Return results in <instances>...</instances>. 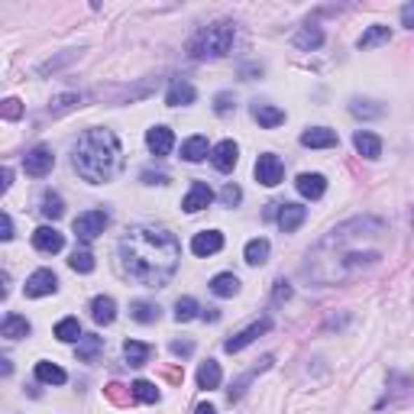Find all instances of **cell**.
Returning <instances> with one entry per match:
<instances>
[{"mask_svg":"<svg viewBox=\"0 0 414 414\" xmlns=\"http://www.w3.org/2000/svg\"><path fill=\"white\" fill-rule=\"evenodd\" d=\"M198 91L191 81H181V78H175L169 85V91H165V104L169 107H188V104H195Z\"/></svg>","mask_w":414,"mask_h":414,"instance_id":"obj_13","label":"cell"},{"mask_svg":"<svg viewBox=\"0 0 414 414\" xmlns=\"http://www.w3.org/2000/svg\"><path fill=\"white\" fill-rule=\"evenodd\" d=\"M291 298V288H288V282H279L275 285V301H288Z\"/></svg>","mask_w":414,"mask_h":414,"instance_id":"obj_46","label":"cell"},{"mask_svg":"<svg viewBox=\"0 0 414 414\" xmlns=\"http://www.w3.org/2000/svg\"><path fill=\"white\" fill-rule=\"evenodd\" d=\"M269 330H272V321H269V317H262V321L249 324L246 330H240L237 337H230L227 343H223V350H227V353H240V350H246V347H249V343H253L256 337H262V333H269Z\"/></svg>","mask_w":414,"mask_h":414,"instance_id":"obj_8","label":"cell"},{"mask_svg":"<svg viewBox=\"0 0 414 414\" xmlns=\"http://www.w3.org/2000/svg\"><path fill=\"white\" fill-rule=\"evenodd\" d=\"M181 156H185V162H204L207 156H211V149H207V139H204V136H191V139H185V146H181Z\"/></svg>","mask_w":414,"mask_h":414,"instance_id":"obj_27","label":"cell"},{"mask_svg":"<svg viewBox=\"0 0 414 414\" xmlns=\"http://www.w3.org/2000/svg\"><path fill=\"white\" fill-rule=\"evenodd\" d=\"M169 350H172V356H191V353H195V343H188V340L181 343V340H175Z\"/></svg>","mask_w":414,"mask_h":414,"instance_id":"obj_43","label":"cell"},{"mask_svg":"<svg viewBox=\"0 0 414 414\" xmlns=\"http://www.w3.org/2000/svg\"><path fill=\"white\" fill-rule=\"evenodd\" d=\"M295 46L298 49H305V52L321 49L324 46V29L321 26H301V29L295 33Z\"/></svg>","mask_w":414,"mask_h":414,"instance_id":"obj_22","label":"cell"},{"mask_svg":"<svg viewBox=\"0 0 414 414\" xmlns=\"http://www.w3.org/2000/svg\"><path fill=\"white\" fill-rule=\"evenodd\" d=\"M353 146H356V153L366 156V159H379L382 156V139L375 133H369V130H356Z\"/></svg>","mask_w":414,"mask_h":414,"instance_id":"obj_18","label":"cell"},{"mask_svg":"<svg viewBox=\"0 0 414 414\" xmlns=\"http://www.w3.org/2000/svg\"><path fill=\"white\" fill-rule=\"evenodd\" d=\"M91 317H94V324H113V317H117V301L107 295H97L91 301Z\"/></svg>","mask_w":414,"mask_h":414,"instance_id":"obj_20","label":"cell"},{"mask_svg":"<svg viewBox=\"0 0 414 414\" xmlns=\"http://www.w3.org/2000/svg\"><path fill=\"white\" fill-rule=\"evenodd\" d=\"M204 321H220V311L217 308H207V311H204Z\"/></svg>","mask_w":414,"mask_h":414,"instance_id":"obj_48","label":"cell"},{"mask_svg":"<svg viewBox=\"0 0 414 414\" xmlns=\"http://www.w3.org/2000/svg\"><path fill=\"white\" fill-rule=\"evenodd\" d=\"M59 291V279L52 269H36L29 279H26V295L29 298H46Z\"/></svg>","mask_w":414,"mask_h":414,"instance_id":"obj_7","label":"cell"},{"mask_svg":"<svg viewBox=\"0 0 414 414\" xmlns=\"http://www.w3.org/2000/svg\"><path fill=\"white\" fill-rule=\"evenodd\" d=\"M272 363H275L272 356H262V359H259V366H253V369H249V372H243V375H240V379L233 382V389H230V401H237V398L246 392V385H249V382H253L256 375H259V372H265V369H269Z\"/></svg>","mask_w":414,"mask_h":414,"instance_id":"obj_21","label":"cell"},{"mask_svg":"<svg viewBox=\"0 0 414 414\" xmlns=\"http://www.w3.org/2000/svg\"><path fill=\"white\" fill-rule=\"evenodd\" d=\"M211 201H214L211 185H207V181H195V185H191V191L185 195V201H181V207H185L188 214H198V211H204V207H207Z\"/></svg>","mask_w":414,"mask_h":414,"instance_id":"obj_14","label":"cell"},{"mask_svg":"<svg viewBox=\"0 0 414 414\" xmlns=\"http://www.w3.org/2000/svg\"><path fill=\"white\" fill-rule=\"evenodd\" d=\"M195 414H217V411H214V405H198Z\"/></svg>","mask_w":414,"mask_h":414,"instance_id":"obj_50","label":"cell"},{"mask_svg":"<svg viewBox=\"0 0 414 414\" xmlns=\"http://www.w3.org/2000/svg\"><path fill=\"white\" fill-rule=\"evenodd\" d=\"M198 311H201V308H198L195 298H178V301H175V321H178V324L195 321Z\"/></svg>","mask_w":414,"mask_h":414,"instance_id":"obj_35","label":"cell"},{"mask_svg":"<svg viewBox=\"0 0 414 414\" xmlns=\"http://www.w3.org/2000/svg\"><path fill=\"white\" fill-rule=\"evenodd\" d=\"M269 240H262V237H256V240H249L246 243V249H243V256H246V262L249 265H262V262L269 259Z\"/></svg>","mask_w":414,"mask_h":414,"instance_id":"obj_29","label":"cell"},{"mask_svg":"<svg viewBox=\"0 0 414 414\" xmlns=\"http://www.w3.org/2000/svg\"><path fill=\"white\" fill-rule=\"evenodd\" d=\"M130 317H133L136 324H156L159 321V308H156L153 301H133V305H130Z\"/></svg>","mask_w":414,"mask_h":414,"instance_id":"obj_30","label":"cell"},{"mask_svg":"<svg viewBox=\"0 0 414 414\" xmlns=\"http://www.w3.org/2000/svg\"><path fill=\"white\" fill-rule=\"evenodd\" d=\"M20 113H23V104H20L17 97H7V101H4V117H7V120H20Z\"/></svg>","mask_w":414,"mask_h":414,"instance_id":"obj_42","label":"cell"},{"mask_svg":"<svg viewBox=\"0 0 414 414\" xmlns=\"http://www.w3.org/2000/svg\"><path fill=\"white\" fill-rule=\"evenodd\" d=\"M178 259H181V246L169 230L133 227L120 240V265L139 285L165 288L178 269Z\"/></svg>","mask_w":414,"mask_h":414,"instance_id":"obj_1","label":"cell"},{"mask_svg":"<svg viewBox=\"0 0 414 414\" xmlns=\"http://www.w3.org/2000/svg\"><path fill=\"white\" fill-rule=\"evenodd\" d=\"M43 217H49V220H59L62 214H65V204H62V198L59 195H52V191H46L43 195Z\"/></svg>","mask_w":414,"mask_h":414,"instance_id":"obj_37","label":"cell"},{"mask_svg":"<svg viewBox=\"0 0 414 414\" xmlns=\"http://www.w3.org/2000/svg\"><path fill=\"white\" fill-rule=\"evenodd\" d=\"M68 265L75 272H81V275H88V272H94V256L88 253V249H75L71 259H68Z\"/></svg>","mask_w":414,"mask_h":414,"instance_id":"obj_38","label":"cell"},{"mask_svg":"<svg viewBox=\"0 0 414 414\" xmlns=\"http://www.w3.org/2000/svg\"><path fill=\"white\" fill-rule=\"evenodd\" d=\"M75 104H81L78 94H59V97L52 101V110H68V107H75Z\"/></svg>","mask_w":414,"mask_h":414,"instance_id":"obj_41","label":"cell"},{"mask_svg":"<svg viewBox=\"0 0 414 414\" xmlns=\"http://www.w3.org/2000/svg\"><path fill=\"white\" fill-rule=\"evenodd\" d=\"M36 379L46 382V385H65L68 375H65V369L55 363H36Z\"/></svg>","mask_w":414,"mask_h":414,"instance_id":"obj_28","label":"cell"},{"mask_svg":"<svg viewBox=\"0 0 414 414\" xmlns=\"http://www.w3.org/2000/svg\"><path fill=\"white\" fill-rule=\"evenodd\" d=\"M350 113H353V117H363V120H372V117H382L385 107L375 101H353L350 104Z\"/></svg>","mask_w":414,"mask_h":414,"instance_id":"obj_36","label":"cell"},{"mask_svg":"<svg viewBox=\"0 0 414 414\" xmlns=\"http://www.w3.org/2000/svg\"><path fill=\"white\" fill-rule=\"evenodd\" d=\"M237 159H240V149H237L233 139H223V143H217L211 149V162H214V169L217 172H230L233 165H237Z\"/></svg>","mask_w":414,"mask_h":414,"instance_id":"obj_12","label":"cell"},{"mask_svg":"<svg viewBox=\"0 0 414 414\" xmlns=\"http://www.w3.org/2000/svg\"><path fill=\"white\" fill-rule=\"evenodd\" d=\"M0 333H4L7 340L29 337V321H26V317H20V314H7V317H4V327H0Z\"/></svg>","mask_w":414,"mask_h":414,"instance_id":"obj_25","label":"cell"},{"mask_svg":"<svg viewBox=\"0 0 414 414\" xmlns=\"http://www.w3.org/2000/svg\"><path fill=\"white\" fill-rule=\"evenodd\" d=\"M389 26H382V23H375V26H369L363 36H359V49H372V46H379V43H389Z\"/></svg>","mask_w":414,"mask_h":414,"instance_id":"obj_34","label":"cell"},{"mask_svg":"<svg viewBox=\"0 0 414 414\" xmlns=\"http://www.w3.org/2000/svg\"><path fill=\"white\" fill-rule=\"evenodd\" d=\"M123 165V153H120V139L110 130L94 127L88 130L81 139H78L75 149V169L78 175L91 181V185H104V181H113Z\"/></svg>","mask_w":414,"mask_h":414,"instance_id":"obj_2","label":"cell"},{"mask_svg":"<svg viewBox=\"0 0 414 414\" xmlns=\"http://www.w3.org/2000/svg\"><path fill=\"white\" fill-rule=\"evenodd\" d=\"M101 350H104V337H97V333H88V337L78 340V359L81 363H94L101 356Z\"/></svg>","mask_w":414,"mask_h":414,"instance_id":"obj_24","label":"cell"},{"mask_svg":"<svg viewBox=\"0 0 414 414\" xmlns=\"http://www.w3.org/2000/svg\"><path fill=\"white\" fill-rule=\"evenodd\" d=\"M220 379H223V372H220V366L214 363V359H207V363H201V369H198V389H217Z\"/></svg>","mask_w":414,"mask_h":414,"instance_id":"obj_26","label":"cell"},{"mask_svg":"<svg viewBox=\"0 0 414 414\" xmlns=\"http://www.w3.org/2000/svg\"><path fill=\"white\" fill-rule=\"evenodd\" d=\"M13 237V220H10V214H4L0 217V240H10Z\"/></svg>","mask_w":414,"mask_h":414,"instance_id":"obj_45","label":"cell"},{"mask_svg":"<svg viewBox=\"0 0 414 414\" xmlns=\"http://www.w3.org/2000/svg\"><path fill=\"white\" fill-rule=\"evenodd\" d=\"M143 181H149V185H165L169 178H165V175H153V172H143Z\"/></svg>","mask_w":414,"mask_h":414,"instance_id":"obj_47","label":"cell"},{"mask_svg":"<svg viewBox=\"0 0 414 414\" xmlns=\"http://www.w3.org/2000/svg\"><path fill=\"white\" fill-rule=\"evenodd\" d=\"M275 220H279L282 233H295V230L308 220V207H301V204H279V214H275Z\"/></svg>","mask_w":414,"mask_h":414,"instance_id":"obj_9","label":"cell"},{"mask_svg":"<svg viewBox=\"0 0 414 414\" xmlns=\"http://www.w3.org/2000/svg\"><path fill=\"white\" fill-rule=\"evenodd\" d=\"M130 395H133L136 401H143V405H156V401H159V389L146 379H136L133 385H130Z\"/></svg>","mask_w":414,"mask_h":414,"instance_id":"obj_32","label":"cell"},{"mask_svg":"<svg viewBox=\"0 0 414 414\" xmlns=\"http://www.w3.org/2000/svg\"><path fill=\"white\" fill-rule=\"evenodd\" d=\"M401 26H408V29H414V0H411V4H405V7H401Z\"/></svg>","mask_w":414,"mask_h":414,"instance_id":"obj_44","label":"cell"},{"mask_svg":"<svg viewBox=\"0 0 414 414\" xmlns=\"http://www.w3.org/2000/svg\"><path fill=\"white\" fill-rule=\"evenodd\" d=\"M223 249V233L220 230H201V233H195V240H191V253L195 256H214Z\"/></svg>","mask_w":414,"mask_h":414,"instance_id":"obj_11","label":"cell"},{"mask_svg":"<svg viewBox=\"0 0 414 414\" xmlns=\"http://www.w3.org/2000/svg\"><path fill=\"white\" fill-rule=\"evenodd\" d=\"M298 195L301 198H311V201H317V198H324V191H327V178L321 175V172H301L295 181Z\"/></svg>","mask_w":414,"mask_h":414,"instance_id":"obj_10","label":"cell"},{"mask_svg":"<svg viewBox=\"0 0 414 414\" xmlns=\"http://www.w3.org/2000/svg\"><path fill=\"white\" fill-rule=\"evenodd\" d=\"M110 217L104 211H88V214H78L75 217V237L81 240V243H91V240H97L107 230Z\"/></svg>","mask_w":414,"mask_h":414,"instance_id":"obj_4","label":"cell"},{"mask_svg":"<svg viewBox=\"0 0 414 414\" xmlns=\"http://www.w3.org/2000/svg\"><path fill=\"white\" fill-rule=\"evenodd\" d=\"M253 120L265 130H275L279 123H285V110L272 107V104H253Z\"/></svg>","mask_w":414,"mask_h":414,"instance_id":"obj_19","label":"cell"},{"mask_svg":"<svg viewBox=\"0 0 414 414\" xmlns=\"http://www.w3.org/2000/svg\"><path fill=\"white\" fill-rule=\"evenodd\" d=\"M0 178H4V181H0V188L7 191V188H10V178H13V172H10V169H4V175H0Z\"/></svg>","mask_w":414,"mask_h":414,"instance_id":"obj_49","label":"cell"},{"mask_svg":"<svg viewBox=\"0 0 414 414\" xmlns=\"http://www.w3.org/2000/svg\"><path fill=\"white\" fill-rule=\"evenodd\" d=\"M233 39H237V26L230 20H220V23H211L198 29L195 39L188 43V52L191 59L204 62V59H223L230 49H233Z\"/></svg>","mask_w":414,"mask_h":414,"instance_id":"obj_3","label":"cell"},{"mask_svg":"<svg viewBox=\"0 0 414 414\" xmlns=\"http://www.w3.org/2000/svg\"><path fill=\"white\" fill-rule=\"evenodd\" d=\"M55 337H59L62 343H78V340H81V324H78V317H62V321L55 324Z\"/></svg>","mask_w":414,"mask_h":414,"instance_id":"obj_31","label":"cell"},{"mask_svg":"<svg viewBox=\"0 0 414 414\" xmlns=\"http://www.w3.org/2000/svg\"><path fill=\"white\" fill-rule=\"evenodd\" d=\"M146 146H149L153 156H169L172 146H175V133L169 127H153L146 133Z\"/></svg>","mask_w":414,"mask_h":414,"instance_id":"obj_15","label":"cell"},{"mask_svg":"<svg viewBox=\"0 0 414 414\" xmlns=\"http://www.w3.org/2000/svg\"><path fill=\"white\" fill-rule=\"evenodd\" d=\"M52 165H55V156H52L49 146H33L23 156V169H26V175H33V178H46L52 172Z\"/></svg>","mask_w":414,"mask_h":414,"instance_id":"obj_5","label":"cell"},{"mask_svg":"<svg viewBox=\"0 0 414 414\" xmlns=\"http://www.w3.org/2000/svg\"><path fill=\"white\" fill-rule=\"evenodd\" d=\"M301 146H308V149H330V146H337V133L327 127H311L301 133Z\"/></svg>","mask_w":414,"mask_h":414,"instance_id":"obj_17","label":"cell"},{"mask_svg":"<svg viewBox=\"0 0 414 414\" xmlns=\"http://www.w3.org/2000/svg\"><path fill=\"white\" fill-rule=\"evenodd\" d=\"M211 291L217 298H233L240 291V279L233 275V272H220V275L211 279Z\"/></svg>","mask_w":414,"mask_h":414,"instance_id":"obj_23","label":"cell"},{"mask_svg":"<svg viewBox=\"0 0 414 414\" xmlns=\"http://www.w3.org/2000/svg\"><path fill=\"white\" fill-rule=\"evenodd\" d=\"M33 246L39 253H62V246H65V237H62L55 227H39L33 233Z\"/></svg>","mask_w":414,"mask_h":414,"instance_id":"obj_16","label":"cell"},{"mask_svg":"<svg viewBox=\"0 0 414 414\" xmlns=\"http://www.w3.org/2000/svg\"><path fill=\"white\" fill-rule=\"evenodd\" d=\"M220 201L227 204V207H233V204L243 201V191H240V185H233V181H230V185L220 191Z\"/></svg>","mask_w":414,"mask_h":414,"instance_id":"obj_40","label":"cell"},{"mask_svg":"<svg viewBox=\"0 0 414 414\" xmlns=\"http://www.w3.org/2000/svg\"><path fill=\"white\" fill-rule=\"evenodd\" d=\"M149 353H153L149 343H139V340H127V343H123V356H127L130 366H143L146 359H149Z\"/></svg>","mask_w":414,"mask_h":414,"instance_id":"obj_33","label":"cell"},{"mask_svg":"<svg viewBox=\"0 0 414 414\" xmlns=\"http://www.w3.org/2000/svg\"><path fill=\"white\" fill-rule=\"evenodd\" d=\"M233 107H237V97H233L230 91H220L217 97H214V113H220V117H223V113H230Z\"/></svg>","mask_w":414,"mask_h":414,"instance_id":"obj_39","label":"cell"},{"mask_svg":"<svg viewBox=\"0 0 414 414\" xmlns=\"http://www.w3.org/2000/svg\"><path fill=\"white\" fill-rule=\"evenodd\" d=\"M282 175H285V165H282L279 156L262 153L259 159H256V181H259V185L275 188L282 181Z\"/></svg>","mask_w":414,"mask_h":414,"instance_id":"obj_6","label":"cell"}]
</instances>
